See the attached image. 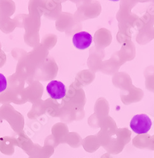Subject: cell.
Segmentation results:
<instances>
[{"mask_svg":"<svg viewBox=\"0 0 154 158\" xmlns=\"http://www.w3.org/2000/svg\"><path fill=\"white\" fill-rule=\"evenodd\" d=\"M152 122L150 118L145 114L135 115L130 122V127L137 134L148 133L152 127Z\"/></svg>","mask_w":154,"mask_h":158,"instance_id":"cell-1","label":"cell"},{"mask_svg":"<svg viewBox=\"0 0 154 158\" xmlns=\"http://www.w3.org/2000/svg\"><path fill=\"white\" fill-rule=\"evenodd\" d=\"M46 90L49 96L54 99H61L66 94V86L62 82L52 81L48 84Z\"/></svg>","mask_w":154,"mask_h":158,"instance_id":"cell-2","label":"cell"},{"mask_svg":"<svg viewBox=\"0 0 154 158\" xmlns=\"http://www.w3.org/2000/svg\"><path fill=\"white\" fill-rule=\"evenodd\" d=\"M7 87V81L6 77L0 73V93H2Z\"/></svg>","mask_w":154,"mask_h":158,"instance_id":"cell-4","label":"cell"},{"mask_svg":"<svg viewBox=\"0 0 154 158\" xmlns=\"http://www.w3.org/2000/svg\"><path fill=\"white\" fill-rule=\"evenodd\" d=\"M93 37L87 32H79L74 35L72 42L74 46L79 49H86L92 44Z\"/></svg>","mask_w":154,"mask_h":158,"instance_id":"cell-3","label":"cell"}]
</instances>
